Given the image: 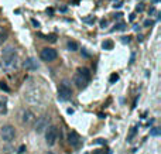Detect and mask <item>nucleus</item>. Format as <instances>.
<instances>
[{
  "label": "nucleus",
  "mask_w": 161,
  "mask_h": 154,
  "mask_svg": "<svg viewBox=\"0 0 161 154\" xmlns=\"http://www.w3.org/2000/svg\"><path fill=\"white\" fill-rule=\"evenodd\" d=\"M19 66V55L14 47H6L2 51V68L7 72L16 71Z\"/></svg>",
  "instance_id": "nucleus-1"
},
{
  "label": "nucleus",
  "mask_w": 161,
  "mask_h": 154,
  "mask_svg": "<svg viewBox=\"0 0 161 154\" xmlns=\"http://www.w3.org/2000/svg\"><path fill=\"white\" fill-rule=\"evenodd\" d=\"M44 40H48L50 42H55L57 41V35L55 34H50V35H45V38Z\"/></svg>",
  "instance_id": "nucleus-15"
},
{
  "label": "nucleus",
  "mask_w": 161,
  "mask_h": 154,
  "mask_svg": "<svg viewBox=\"0 0 161 154\" xmlns=\"http://www.w3.org/2000/svg\"><path fill=\"white\" fill-rule=\"evenodd\" d=\"M0 89H5V91H9V86H7L6 84H3V82H2V84H0Z\"/></svg>",
  "instance_id": "nucleus-24"
},
{
  "label": "nucleus",
  "mask_w": 161,
  "mask_h": 154,
  "mask_svg": "<svg viewBox=\"0 0 161 154\" xmlns=\"http://www.w3.org/2000/svg\"><path fill=\"white\" fill-rule=\"evenodd\" d=\"M101 26H102V28H105L106 26H107V21L106 20H102V23H101Z\"/></svg>",
  "instance_id": "nucleus-25"
},
{
  "label": "nucleus",
  "mask_w": 161,
  "mask_h": 154,
  "mask_svg": "<svg viewBox=\"0 0 161 154\" xmlns=\"http://www.w3.org/2000/svg\"><path fill=\"white\" fill-rule=\"evenodd\" d=\"M124 28H126V24H124V23H119V24H116V26H115L113 31H115V30H124Z\"/></svg>",
  "instance_id": "nucleus-18"
},
{
  "label": "nucleus",
  "mask_w": 161,
  "mask_h": 154,
  "mask_svg": "<svg viewBox=\"0 0 161 154\" xmlns=\"http://www.w3.org/2000/svg\"><path fill=\"white\" fill-rule=\"evenodd\" d=\"M130 38L132 37H129V35H127V37H122V41L126 44V42H130Z\"/></svg>",
  "instance_id": "nucleus-23"
},
{
  "label": "nucleus",
  "mask_w": 161,
  "mask_h": 154,
  "mask_svg": "<svg viewBox=\"0 0 161 154\" xmlns=\"http://www.w3.org/2000/svg\"><path fill=\"white\" fill-rule=\"evenodd\" d=\"M89 81H91V72H89V69H88V68H81V69H78L76 75H75V84H76V86H78L79 89L86 88Z\"/></svg>",
  "instance_id": "nucleus-2"
},
{
  "label": "nucleus",
  "mask_w": 161,
  "mask_h": 154,
  "mask_svg": "<svg viewBox=\"0 0 161 154\" xmlns=\"http://www.w3.org/2000/svg\"><path fill=\"white\" fill-rule=\"evenodd\" d=\"M31 21H33V24H34L36 27H38V26H40V24H38V21H36V20H31Z\"/></svg>",
  "instance_id": "nucleus-27"
},
{
  "label": "nucleus",
  "mask_w": 161,
  "mask_h": 154,
  "mask_svg": "<svg viewBox=\"0 0 161 154\" xmlns=\"http://www.w3.org/2000/svg\"><path fill=\"white\" fill-rule=\"evenodd\" d=\"M153 24H154L153 20H146V21H144V26H146V27H150V26H153Z\"/></svg>",
  "instance_id": "nucleus-21"
},
{
  "label": "nucleus",
  "mask_w": 161,
  "mask_h": 154,
  "mask_svg": "<svg viewBox=\"0 0 161 154\" xmlns=\"http://www.w3.org/2000/svg\"><path fill=\"white\" fill-rule=\"evenodd\" d=\"M57 139H58V129L55 126H48L45 129V141L48 146L55 144Z\"/></svg>",
  "instance_id": "nucleus-4"
},
{
  "label": "nucleus",
  "mask_w": 161,
  "mask_h": 154,
  "mask_svg": "<svg viewBox=\"0 0 161 154\" xmlns=\"http://www.w3.org/2000/svg\"><path fill=\"white\" fill-rule=\"evenodd\" d=\"M143 10H144V6H143V5L137 6V11H143Z\"/></svg>",
  "instance_id": "nucleus-26"
},
{
  "label": "nucleus",
  "mask_w": 161,
  "mask_h": 154,
  "mask_svg": "<svg viewBox=\"0 0 161 154\" xmlns=\"http://www.w3.org/2000/svg\"><path fill=\"white\" fill-rule=\"evenodd\" d=\"M117 79H119V75H117V74H112L110 78H109V82H110V84H115Z\"/></svg>",
  "instance_id": "nucleus-16"
},
{
  "label": "nucleus",
  "mask_w": 161,
  "mask_h": 154,
  "mask_svg": "<svg viewBox=\"0 0 161 154\" xmlns=\"http://www.w3.org/2000/svg\"><path fill=\"white\" fill-rule=\"evenodd\" d=\"M34 119H36V116H34V113H33L31 110H24V112H23V117H21L23 123L30 125V123H33V122H34Z\"/></svg>",
  "instance_id": "nucleus-10"
},
{
  "label": "nucleus",
  "mask_w": 161,
  "mask_h": 154,
  "mask_svg": "<svg viewBox=\"0 0 161 154\" xmlns=\"http://www.w3.org/2000/svg\"><path fill=\"white\" fill-rule=\"evenodd\" d=\"M45 154H52V153H51V151H50V153H45Z\"/></svg>",
  "instance_id": "nucleus-29"
},
{
  "label": "nucleus",
  "mask_w": 161,
  "mask_h": 154,
  "mask_svg": "<svg viewBox=\"0 0 161 154\" xmlns=\"http://www.w3.org/2000/svg\"><path fill=\"white\" fill-rule=\"evenodd\" d=\"M68 141L71 146H74V147H78L79 144H81V136L76 133V131H69L68 134Z\"/></svg>",
  "instance_id": "nucleus-8"
},
{
  "label": "nucleus",
  "mask_w": 161,
  "mask_h": 154,
  "mask_svg": "<svg viewBox=\"0 0 161 154\" xmlns=\"http://www.w3.org/2000/svg\"><path fill=\"white\" fill-rule=\"evenodd\" d=\"M72 96V89L68 85V82H62V84L58 86V98L61 100H69Z\"/></svg>",
  "instance_id": "nucleus-3"
},
{
  "label": "nucleus",
  "mask_w": 161,
  "mask_h": 154,
  "mask_svg": "<svg viewBox=\"0 0 161 154\" xmlns=\"http://www.w3.org/2000/svg\"><path fill=\"white\" fill-rule=\"evenodd\" d=\"M6 113H7V98L0 96V115H6Z\"/></svg>",
  "instance_id": "nucleus-11"
},
{
  "label": "nucleus",
  "mask_w": 161,
  "mask_h": 154,
  "mask_svg": "<svg viewBox=\"0 0 161 154\" xmlns=\"http://www.w3.org/2000/svg\"><path fill=\"white\" fill-rule=\"evenodd\" d=\"M0 134H2V139L5 141H13L14 137H16V130H14L13 126H10V125H6V126L2 127V131H0Z\"/></svg>",
  "instance_id": "nucleus-5"
},
{
  "label": "nucleus",
  "mask_w": 161,
  "mask_h": 154,
  "mask_svg": "<svg viewBox=\"0 0 161 154\" xmlns=\"http://www.w3.org/2000/svg\"><path fill=\"white\" fill-rule=\"evenodd\" d=\"M9 38V30L3 26H0V44H3Z\"/></svg>",
  "instance_id": "nucleus-12"
},
{
  "label": "nucleus",
  "mask_w": 161,
  "mask_h": 154,
  "mask_svg": "<svg viewBox=\"0 0 161 154\" xmlns=\"http://www.w3.org/2000/svg\"><path fill=\"white\" fill-rule=\"evenodd\" d=\"M67 47L69 51H78L79 50V44L76 41H68L67 42Z\"/></svg>",
  "instance_id": "nucleus-13"
},
{
  "label": "nucleus",
  "mask_w": 161,
  "mask_h": 154,
  "mask_svg": "<svg viewBox=\"0 0 161 154\" xmlns=\"http://www.w3.org/2000/svg\"><path fill=\"white\" fill-rule=\"evenodd\" d=\"M48 123H50V119H48L47 116L38 117L37 122H36V131H37V133L45 131V129L48 127Z\"/></svg>",
  "instance_id": "nucleus-7"
},
{
  "label": "nucleus",
  "mask_w": 161,
  "mask_h": 154,
  "mask_svg": "<svg viewBox=\"0 0 161 154\" xmlns=\"http://www.w3.org/2000/svg\"><path fill=\"white\" fill-rule=\"evenodd\" d=\"M40 57H41V60L45 61V62H52V61L57 60L58 54H57V51L54 48H44L41 51V54H40Z\"/></svg>",
  "instance_id": "nucleus-6"
},
{
  "label": "nucleus",
  "mask_w": 161,
  "mask_h": 154,
  "mask_svg": "<svg viewBox=\"0 0 161 154\" xmlns=\"http://www.w3.org/2000/svg\"><path fill=\"white\" fill-rule=\"evenodd\" d=\"M24 151H26V146H20V149H19V154H23Z\"/></svg>",
  "instance_id": "nucleus-22"
},
{
  "label": "nucleus",
  "mask_w": 161,
  "mask_h": 154,
  "mask_svg": "<svg viewBox=\"0 0 161 154\" xmlns=\"http://www.w3.org/2000/svg\"><path fill=\"white\" fill-rule=\"evenodd\" d=\"M83 21H85V23H93V21H95V17H85Z\"/></svg>",
  "instance_id": "nucleus-20"
},
{
  "label": "nucleus",
  "mask_w": 161,
  "mask_h": 154,
  "mask_svg": "<svg viewBox=\"0 0 161 154\" xmlns=\"http://www.w3.org/2000/svg\"><path fill=\"white\" fill-rule=\"evenodd\" d=\"M136 134V127H132V130H130V133H129V137H127V140L129 141H132V139H133V136Z\"/></svg>",
  "instance_id": "nucleus-19"
},
{
  "label": "nucleus",
  "mask_w": 161,
  "mask_h": 154,
  "mask_svg": "<svg viewBox=\"0 0 161 154\" xmlns=\"http://www.w3.org/2000/svg\"><path fill=\"white\" fill-rule=\"evenodd\" d=\"M24 68L28 71H36L38 69V64H37V61L34 60V58H27V60L24 61Z\"/></svg>",
  "instance_id": "nucleus-9"
},
{
  "label": "nucleus",
  "mask_w": 161,
  "mask_h": 154,
  "mask_svg": "<svg viewBox=\"0 0 161 154\" xmlns=\"http://www.w3.org/2000/svg\"><path fill=\"white\" fill-rule=\"evenodd\" d=\"M122 16H123V14H122V13H117V14H116V16H115V17H116V19H120Z\"/></svg>",
  "instance_id": "nucleus-28"
},
{
  "label": "nucleus",
  "mask_w": 161,
  "mask_h": 154,
  "mask_svg": "<svg viewBox=\"0 0 161 154\" xmlns=\"http://www.w3.org/2000/svg\"><path fill=\"white\" fill-rule=\"evenodd\" d=\"M113 41L112 40H106V41H103V44H102V47H103V50H112L113 48Z\"/></svg>",
  "instance_id": "nucleus-14"
},
{
  "label": "nucleus",
  "mask_w": 161,
  "mask_h": 154,
  "mask_svg": "<svg viewBox=\"0 0 161 154\" xmlns=\"http://www.w3.org/2000/svg\"><path fill=\"white\" fill-rule=\"evenodd\" d=\"M150 134L151 136H158L160 134V129H158V127H153L151 130H150Z\"/></svg>",
  "instance_id": "nucleus-17"
}]
</instances>
